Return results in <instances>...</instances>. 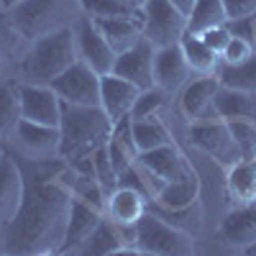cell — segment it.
Returning <instances> with one entry per match:
<instances>
[{
    "mask_svg": "<svg viewBox=\"0 0 256 256\" xmlns=\"http://www.w3.org/2000/svg\"><path fill=\"white\" fill-rule=\"evenodd\" d=\"M24 38H26V36L18 31L10 10H0V64L10 62V59L20 52Z\"/></svg>",
    "mask_w": 256,
    "mask_h": 256,
    "instance_id": "836d02e7",
    "label": "cell"
},
{
    "mask_svg": "<svg viewBox=\"0 0 256 256\" xmlns=\"http://www.w3.org/2000/svg\"><path fill=\"white\" fill-rule=\"evenodd\" d=\"M0 3H3L6 8H13V6H18V3H20V0H0Z\"/></svg>",
    "mask_w": 256,
    "mask_h": 256,
    "instance_id": "ee69618b",
    "label": "cell"
},
{
    "mask_svg": "<svg viewBox=\"0 0 256 256\" xmlns=\"http://www.w3.org/2000/svg\"><path fill=\"white\" fill-rule=\"evenodd\" d=\"M190 72L192 70H190V64H187L180 44L159 46L156 49V56H154V82L159 84L162 90H166V92L180 90L182 84L187 82Z\"/></svg>",
    "mask_w": 256,
    "mask_h": 256,
    "instance_id": "ac0fdd59",
    "label": "cell"
},
{
    "mask_svg": "<svg viewBox=\"0 0 256 256\" xmlns=\"http://www.w3.org/2000/svg\"><path fill=\"white\" fill-rule=\"evenodd\" d=\"M198 198H200V180L195 174V169H192V172H187L184 177H180L174 182H166L154 200L166 205V208H180V205L195 202Z\"/></svg>",
    "mask_w": 256,
    "mask_h": 256,
    "instance_id": "4316f807",
    "label": "cell"
},
{
    "mask_svg": "<svg viewBox=\"0 0 256 256\" xmlns=\"http://www.w3.org/2000/svg\"><path fill=\"white\" fill-rule=\"evenodd\" d=\"M148 212H154V216H159L169 226L190 233V236H198L202 230V205H200V200L190 202V205H180V208H166V205L152 200L148 202Z\"/></svg>",
    "mask_w": 256,
    "mask_h": 256,
    "instance_id": "cb8c5ba5",
    "label": "cell"
},
{
    "mask_svg": "<svg viewBox=\"0 0 256 256\" xmlns=\"http://www.w3.org/2000/svg\"><path fill=\"white\" fill-rule=\"evenodd\" d=\"M113 120L102 108H84V105L62 102V159L70 166L80 164L82 159H90L105 141L110 138Z\"/></svg>",
    "mask_w": 256,
    "mask_h": 256,
    "instance_id": "7a4b0ae2",
    "label": "cell"
},
{
    "mask_svg": "<svg viewBox=\"0 0 256 256\" xmlns=\"http://www.w3.org/2000/svg\"><path fill=\"white\" fill-rule=\"evenodd\" d=\"M138 162L156 180H162L164 184L184 177L187 172H192V166L187 164V159L182 156V152L174 146V141L172 144H164V146H156V148H152V152L138 154Z\"/></svg>",
    "mask_w": 256,
    "mask_h": 256,
    "instance_id": "d6986e66",
    "label": "cell"
},
{
    "mask_svg": "<svg viewBox=\"0 0 256 256\" xmlns=\"http://www.w3.org/2000/svg\"><path fill=\"white\" fill-rule=\"evenodd\" d=\"M0 156H3V148H0Z\"/></svg>",
    "mask_w": 256,
    "mask_h": 256,
    "instance_id": "bcb514c9",
    "label": "cell"
},
{
    "mask_svg": "<svg viewBox=\"0 0 256 256\" xmlns=\"http://www.w3.org/2000/svg\"><path fill=\"white\" fill-rule=\"evenodd\" d=\"M20 110L26 120L44 123V126H56L62 120V100L52 90V84H20Z\"/></svg>",
    "mask_w": 256,
    "mask_h": 256,
    "instance_id": "7c38bea8",
    "label": "cell"
},
{
    "mask_svg": "<svg viewBox=\"0 0 256 256\" xmlns=\"http://www.w3.org/2000/svg\"><path fill=\"white\" fill-rule=\"evenodd\" d=\"M134 144L138 148V154H144V152H152L156 146L172 144V136H169V128L159 120V116L156 118H141V120H134Z\"/></svg>",
    "mask_w": 256,
    "mask_h": 256,
    "instance_id": "f546056e",
    "label": "cell"
},
{
    "mask_svg": "<svg viewBox=\"0 0 256 256\" xmlns=\"http://www.w3.org/2000/svg\"><path fill=\"white\" fill-rule=\"evenodd\" d=\"M187 136H190L192 146H198L202 154H208L212 162H218L226 169L241 162L238 146L230 136V128L218 116H208V118H200L195 123H190Z\"/></svg>",
    "mask_w": 256,
    "mask_h": 256,
    "instance_id": "8992f818",
    "label": "cell"
},
{
    "mask_svg": "<svg viewBox=\"0 0 256 256\" xmlns=\"http://www.w3.org/2000/svg\"><path fill=\"white\" fill-rule=\"evenodd\" d=\"M144 10V38L159 46L180 44V38L187 34V16L180 13L169 0H146Z\"/></svg>",
    "mask_w": 256,
    "mask_h": 256,
    "instance_id": "52a82bcc",
    "label": "cell"
},
{
    "mask_svg": "<svg viewBox=\"0 0 256 256\" xmlns=\"http://www.w3.org/2000/svg\"><path fill=\"white\" fill-rule=\"evenodd\" d=\"M8 10L18 31L28 41H34L52 31L67 28V18L82 8H80V0H20L18 6Z\"/></svg>",
    "mask_w": 256,
    "mask_h": 256,
    "instance_id": "277c9868",
    "label": "cell"
},
{
    "mask_svg": "<svg viewBox=\"0 0 256 256\" xmlns=\"http://www.w3.org/2000/svg\"><path fill=\"white\" fill-rule=\"evenodd\" d=\"M169 3H172L180 13H184V16H190L192 13V8H195V3L198 0H169Z\"/></svg>",
    "mask_w": 256,
    "mask_h": 256,
    "instance_id": "b9f144b4",
    "label": "cell"
},
{
    "mask_svg": "<svg viewBox=\"0 0 256 256\" xmlns=\"http://www.w3.org/2000/svg\"><path fill=\"white\" fill-rule=\"evenodd\" d=\"M118 184H123V187H131V190H138L141 195H146L148 198V202H152L156 195H159V190L164 187V182L162 180H156L148 169L136 159L131 166L126 169V172H120L118 174Z\"/></svg>",
    "mask_w": 256,
    "mask_h": 256,
    "instance_id": "4dcf8cb0",
    "label": "cell"
},
{
    "mask_svg": "<svg viewBox=\"0 0 256 256\" xmlns=\"http://www.w3.org/2000/svg\"><path fill=\"white\" fill-rule=\"evenodd\" d=\"M230 128V136L238 146L241 159L256 162V120L254 118H236V120H226Z\"/></svg>",
    "mask_w": 256,
    "mask_h": 256,
    "instance_id": "d6a6232c",
    "label": "cell"
},
{
    "mask_svg": "<svg viewBox=\"0 0 256 256\" xmlns=\"http://www.w3.org/2000/svg\"><path fill=\"white\" fill-rule=\"evenodd\" d=\"M244 254H248V256H256V244H251V246H248Z\"/></svg>",
    "mask_w": 256,
    "mask_h": 256,
    "instance_id": "f6af8a7d",
    "label": "cell"
},
{
    "mask_svg": "<svg viewBox=\"0 0 256 256\" xmlns=\"http://www.w3.org/2000/svg\"><path fill=\"white\" fill-rule=\"evenodd\" d=\"M180 46H182V54H184V59H187V64H190V70L195 72V74H218V70H220V54H216L212 52L205 41L198 36V34H184L182 38H180Z\"/></svg>",
    "mask_w": 256,
    "mask_h": 256,
    "instance_id": "d4e9b609",
    "label": "cell"
},
{
    "mask_svg": "<svg viewBox=\"0 0 256 256\" xmlns=\"http://www.w3.org/2000/svg\"><path fill=\"white\" fill-rule=\"evenodd\" d=\"M223 8L228 20H238L256 13V0H223Z\"/></svg>",
    "mask_w": 256,
    "mask_h": 256,
    "instance_id": "60d3db41",
    "label": "cell"
},
{
    "mask_svg": "<svg viewBox=\"0 0 256 256\" xmlns=\"http://www.w3.org/2000/svg\"><path fill=\"white\" fill-rule=\"evenodd\" d=\"M220 90V80L216 74H200L198 80H192L182 98H180V110L182 116L190 120V123H195L200 118H208V116H216V110H212V100H216Z\"/></svg>",
    "mask_w": 256,
    "mask_h": 256,
    "instance_id": "5bb4252c",
    "label": "cell"
},
{
    "mask_svg": "<svg viewBox=\"0 0 256 256\" xmlns=\"http://www.w3.org/2000/svg\"><path fill=\"white\" fill-rule=\"evenodd\" d=\"M138 95H141V90L136 84L118 77L116 72L100 77V108L108 113V118L113 123L126 118V116H131Z\"/></svg>",
    "mask_w": 256,
    "mask_h": 256,
    "instance_id": "4fadbf2b",
    "label": "cell"
},
{
    "mask_svg": "<svg viewBox=\"0 0 256 256\" xmlns=\"http://www.w3.org/2000/svg\"><path fill=\"white\" fill-rule=\"evenodd\" d=\"M223 88L230 90H244V92H256V54L241 64H220L216 74Z\"/></svg>",
    "mask_w": 256,
    "mask_h": 256,
    "instance_id": "83f0119b",
    "label": "cell"
},
{
    "mask_svg": "<svg viewBox=\"0 0 256 256\" xmlns=\"http://www.w3.org/2000/svg\"><path fill=\"white\" fill-rule=\"evenodd\" d=\"M24 174V200L10 223L3 226V251L13 256L59 254L72 210L74 169L59 159L36 162L16 154Z\"/></svg>",
    "mask_w": 256,
    "mask_h": 256,
    "instance_id": "6da1fadb",
    "label": "cell"
},
{
    "mask_svg": "<svg viewBox=\"0 0 256 256\" xmlns=\"http://www.w3.org/2000/svg\"><path fill=\"white\" fill-rule=\"evenodd\" d=\"M77 54L100 77L110 74L113 67H116V59H118L116 49L108 44V38L98 31L95 20L90 16H84V13L77 20Z\"/></svg>",
    "mask_w": 256,
    "mask_h": 256,
    "instance_id": "30bf717a",
    "label": "cell"
},
{
    "mask_svg": "<svg viewBox=\"0 0 256 256\" xmlns=\"http://www.w3.org/2000/svg\"><path fill=\"white\" fill-rule=\"evenodd\" d=\"M20 120H24V110H20V84L0 82V138H13Z\"/></svg>",
    "mask_w": 256,
    "mask_h": 256,
    "instance_id": "484cf974",
    "label": "cell"
},
{
    "mask_svg": "<svg viewBox=\"0 0 256 256\" xmlns=\"http://www.w3.org/2000/svg\"><path fill=\"white\" fill-rule=\"evenodd\" d=\"M98 31L108 38V44L116 49V54H123L134 44L144 38V10L141 16H116V18H92Z\"/></svg>",
    "mask_w": 256,
    "mask_h": 256,
    "instance_id": "44dd1931",
    "label": "cell"
},
{
    "mask_svg": "<svg viewBox=\"0 0 256 256\" xmlns=\"http://www.w3.org/2000/svg\"><path fill=\"white\" fill-rule=\"evenodd\" d=\"M148 210V198L141 195L138 190L118 184L105 202V216L118 226H136Z\"/></svg>",
    "mask_w": 256,
    "mask_h": 256,
    "instance_id": "ffe728a7",
    "label": "cell"
},
{
    "mask_svg": "<svg viewBox=\"0 0 256 256\" xmlns=\"http://www.w3.org/2000/svg\"><path fill=\"white\" fill-rule=\"evenodd\" d=\"M218 236L226 246L236 251H246L251 244H256V205L233 208L223 218Z\"/></svg>",
    "mask_w": 256,
    "mask_h": 256,
    "instance_id": "e0dca14e",
    "label": "cell"
},
{
    "mask_svg": "<svg viewBox=\"0 0 256 256\" xmlns=\"http://www.w3.org/2000/svg\"><path fill=\"white\" fill-rule=\"evenodd\" d=\"M80 8L90 18H116V16H141V8H131L123 0H80Z\"/></svg>",
    "mask_w": 256,
    "mask_h": 256,
    "instance_id": "e575fe53",
    "label": "cell"
},
{
    "mask_svg": "<svg viewBox=\"0 0 256 256\" xmlns=\"http://www.w3.org/2000/svg\"><path fill=\"white\" fill-rule=\"evenodd\" d=\"M212 110L223 120H236V118H254L256 120V92H244V90H230L223 88L212 100Z\"/></svg>",
    "mask_w": 256,
    "mask_h": 256,
    "instance_id": "603a6c76",
    "label": "cell"
},
{
    "mask_svg": "<svg viewBox=\"0 0 256 256\" xmlns=\"http://www.w3.org/2000/svg\"><path fill=\"white\" fill-rule=\"evenodd\" d=\"M228 20L223 0H198L192 13L187 16V31L190 34H202L212 26H223Z\"/></svg>",
    "mask_w": 256,
    "mask_h": 256,
    "instance_id": "f1b7e54d",
    "label": "cell"
},
{
    "mask_svg": "<svg viewBox=\"0 0 256 256\" xmlns=\"http://www.w3.org/2000/svg\"><path fill=\"white\" fill-rule=\"evenodd\" d=\"M52 90L59 95L62 102L100 108V74L90 70L82 59H77L52 82Z\"/></svg>",
    "mask_w": 256,
    "mask_h": 256,
    "instance_id": "ba28073f",
    "label": "cell"
},
{
    "mask_svg": "<svg viewBox=\"0 0 256 256\" xmlns=\"http://www.w3.org/2000/svg\"><path fill=\"white\" fill-rule=\"evenodd\" d=\"M77 36L72 28H59L41 38L31 41V49L26 52V59L20 64L26 82L31 84H52L64 70L72 67L80 59L77 54Z\"/></svg>",
    "mask_w": 256,
    "mask_h": 256,
    "instance_id": "3957f363",
    "label": "cell"
},
{
    "mask_svg": "<svg viewBox=\"0 0 256 256\" xmlns=\"http://www.w3.org/2000/svg\"><path fill=\"white\" fill-rule=\"evenodd\" d=\"M105 152H108V156H110V164H113V169H116V174L126 172V169L138 159V152H136V148H131L128 144H123V141L116 138L113 134H110L108 141H105Z\"/></svg>",
    "mask_w": 256,
    "mask_h": 256,
    "instance_id": "8d00e7d4",
    "label": "cell"
},
{
    "mask_svg": "<svg viewBox=\"0 0 256 256\" xmlns=\"http://www.w3.org/2000/svg\"><path fill=\"white\" fill-rule=\"evenodd\" d=\"M254 54H256V46L251 44L248 38H241V36L230 34V41H228V46L220 54V62L223 64H241V62L251 59Z\"/></svg>",
    "mask_w": 256,
    "mask_h": 256,
    "instance_id": "f35d334b",
    "label": "cell"
},
{
    "mask_svg": "<svg viewBox=\"0 0 256 256\" xmlns=\"http://www.w3.org/2000/svg\"><path fill=\"white\" fill-rule=\"evenodd\" d=\"M20 200H24V174L13 152H3L0 156V228L13 220Z\"/></svg>",
    "mask_w": 256,
    "mask_h": 256,
    "instance_id": "9a60e30c",
    "label": "cell"
},
{
    "mask_svg": "<svg viewBox=\"0 0 256 256\" xmlns=\"http://www.w3.org/2000/svg\"><path fill=\"white\" fill-rule=\"evenodd\" d=\"M226 192L233 208L256 205V162L241 159L226 169Z\"/></svg>",
    "mask_w": 256,
    "mask_h": 256,
    "instance_id": "7402d4cb",
    "label": "cell"
},
{
    "mask_svg": "<svg viewBox=\"0 0 256 256\" xmlns=\"http://www.w3.org/2000/svg\"><path fill=\"white\" fill-rule=\"evenodd\" d=\"M136 246L141 254L152 256H190L195 251V236L146 210V216L136 223Z\"/></svg>",
    "mask_w": 256,
    "mask_h": 256,
    "instance_id": "5b68a950",
    "label": "cell"
},
{
    "mask_svg": "<svg viewBox=\"0 0 256 256\" xmlns=\"http://www.w3.org/2000/svg\"><path fill=\"white\" fill-rule=\"evenodd\" d=\"M105 218V212L82 202L72 195V210H70V223H67V233H64V244L59 248V254H77L80 246L92 236V230L100 226V220Z\"/></svg>",
    "mask_w": 256,
    "mask_h": 256,
    "instance_id": "2e32d148",
    "label": "cell"
},
{
    "mask_svg": "<svg viewBox=\"0 0 256 256\" xmlns=\"http://www.w3.org/2000/svg\"><path fill=\"white\" fill-rule=\"evenodd\" d=\"M154 56H156V46L148 38H141L138 44L118 54L113 72L128 82H134L138 90H148L156 84L154 82Z\"/></svg>",
    "mask_w": 256,
    "mask_h": 256,
    "instance_id": "8fae6325",
    "label": "cell"
},
{
    "mask_svg": "<svg viewBox=\"0 0 256 256\" xmlns=\"http://www.w3.org/2000/svg\"><path fill=\"white\" fill-rule=\"evenodd\" d=\"M72 195L77 200H82V202H88V205H92V208L105 212L108 195H105V190H102V184L98 182L95 174H80V172H74V177H72Z\"/></svg>",
    "mask_w": 256,
    "mask_h": 256,
    "instance_id": "1f68e13d",
    "label": "cell"
},
{
    "mask_svg": "<svg viewBox=\"0 0 256 256\" xmlns=\"http://www.w3.org/2000/svg\"><path fill=\"white\" fill-rule=\"evenodd\" d=\"M198 36H200V38H202L216 54H223V49L228 46V41H230V31H228L226 24H223V26H212V28L198 34Z\"/></svg>",
    "mask_w": 256,
    "mask_h": 256,
    "instance_id": "ab89813d",
    "label": "cell"
},
{
    "mask_svg": "<svg viewBox=\"0 0 256 256\" xmlns=\"http://www.w3.org/2000/svg\"><path fill=\"white\" fill-rule=\"evenodd\" d=\"M166 105V90H162L159 84H154V88L148 90H141L134 110H131V118L134 120H141V118H156Z\"/></svg>",
    "mask_w": 256,
    "mask_h": 256,
    "instance_id": "d590c367",
    "label": "cell"
},
{
    "mask_svg": "<svg viewBox=\"0 0 256 256\" xmlns=\"http://www.w3.org/2000/svg\"><path fill=\"white\" fill-rule=\"evenodd\" d=\"M92 164H95V177L102 184L105 195H110V192L118 187V174H116V169L110 164V156H108V152H105V146H100L92 154Z\"/></svg>",
    "mask_w": 256,
    "mask_h": 256,
    "instance_id": "74e56055",
    "label": "cell"
},
{
    "mask_svg": "<svg viewBox=\"0 0 256 256\" xmlns=\"http://www.w3.org/2000/svg\"><path fill=\"white\" fill-rule=\"evenodd\" d=\"M0 67H3V64H0Z\"/></svg>",
    "mask_w": 256,
    "mask_h": 256,
    "instance_id": "7dc6e473",
    "label": "cell"
},
{
    "mask_svg": "<svg viewBox=\"0 0 256 256\" xmlns=\"http://www.w3.org/2000/svg\"><path fill=\"white\" fill-rule=\"evenodd\" d=\"M123 3H128L131 8H144V6H146V0H123Z\"/></svg>",
    "mask_w": 256,
    "mask_h": 256,
    "instance_id": "7bdbcfd3",
    "label": "cell"
},
{
    "mask_svg": "<svg viewBox=\"0 0 256 256\" xmlns=\"http://www.w3.org/2000/svg\"><path fill=\"white\" fill-rule=\"evenodd\" d=\"M13 152L36 159V162H46V159H59L62 154V134L56 126H44V123H34V120H20L16 134H13Z\"/></svg>",
    "mask_w": 256,
    "mask_h": 256,
    "instance_id": "9c48e42d",
    "label": "cell"
}]
</instances>
